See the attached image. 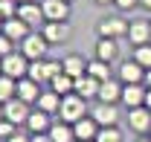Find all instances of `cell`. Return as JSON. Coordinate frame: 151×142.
<instances>
[{
	"label": "cell",
	"mask_w": 151,
	"mask_h": 142,
	"mask_svg": "<svg viewBox=\"0 0 151 142\" xmlns=\"http://www.w3.org/2000/svg\"><path fill=\"white\" fill-rule=\"evenodd\" d=\"M18 47H20V52L26 55L29 61H41V58H47V52H50V41L44 38L41 29H32V32L23 38Z\"/></svg>",
	"instance_id": "6da1fadb"
},
{
	"label": "cell",
	"mask_w": 151,
	"mask_h": 142,
	"mask_svg": "<svg viewBox=\"0 0 151 142\" xmlns=\"http://www.w3.org/2000/svg\"><path fill=\"white\" fill-rule=\"evenodd\" d=\"M84 116H87V99H81L78 93H70V96H64V99H61L58 119H64V122L76 125L78 119H84Z\"/></svg>",
	"instance_id": "7a4b0ae2"
},
{
	"label": "cell",
	"mask_w": 151,
	"mask_h": 142,
	"mask_svg": "<svg viewBox=\"0 0 151 142\" xmlns=\"http://www.w3.org/2000/svg\"><path fill=\"white\" fill-rule=\"evenodd\" d=\"M29 58L20 52V49H15V52H9L6 58H0V67H3V75H9V78H15V81H20V78H26L29 75Z\"/></svg>",
	"instance_id": "3957f363"
},
{
	"label": "cell",
	"mask_w": 151,
	"mask_h": 142,
	"mask_svg": "<svg viewBox=\"0 0 151 142\" xmlns=\"http://www.w3.org/2000/svg\"><path fill=\"white\" fill-rule=\"evenodd\" d=\"M64 72V64L61 61H50V58H41V61H32L29 64V78H35L38 84H50L55 75Z\"/></svg>",
	"instance_id": "277c9868"
},
{
	"label": "cell",
	"mask_w": 151,
	"mask_h": 142,
	"mask_svg": "<svg viewBox=\"0 0 151 142\" xmlns=\"http://www.w3.org/2000/svg\"><path fill=\"white\" fill-rule=\"evenodd\" d=\"M18 18L23 20L29 29H44V23H47V15H44V6H41V0H32V3H20Z\"/></svg>",
	"instance_id": "5b68a950"
},
{
	"label": "cell",
	"mask_w": 151,
	"mask_h": 142,
	"mask_svg": "<svg viewBox=\"0 0 151 142\" xmlns=\"http://www.w3.org/2000/svg\"><path fill=\"white\" fill-rule=\"evenodd\" d=\"M41 6H44L47 23H67L73 15V3L67 0H41Z\"/></svg>",
	"instance_id": "8992f818"
},
{
	"label": "cell",
	"mask_w": 151,
	"mask_h": 142,
	"mask_svg": "<svg viewBox=\"0 0 151 142\" xmlns=\"http://www.w3.org/2000/svg\"><path fill=\"white\" fill-rule=\"evenodd\" d=\"M128 26H131V23L125 18L113 15V18H102L96 29H99V38H116V41H119V38H128Z\"/></svg>",
	"instance_id": "52a82bcc"
},
{
	"label": "cell",
	"mask_w": 151,
	"mask_h": 142,
	"mask_svg": "<svg viewBox=\"0 0 151 142\" xmlns=\"http://www.w3.org/2000/svg\"><path fill=\"white\" fill-rule=\"evenodd\" d=\"M119 81H122V84H142V81H145V67H142L137 58L122 61V64H119Z\"/></svg>",
	"instance_id": "ba28073f"
},
{
	"label": "cell",
	"mask_w": 151,
	"mask_h": 142,
	"mask_svg": "<svg viewBox=\"0 0 151 142\" xmlns=\"http://www.w3.org/2000/svg\"><path fill=\"white\" fill-rule=\"evenodd\" d=\"M3 113H6V119H9V122L26 125V119H29V113H32V110H29V105H26L23 99H18V96H15L12 102H6V105H3Z\"/></svg>",
	"instance_id": "9c48e42d"
},
{
	"label": "cell",
	"mask_w": 151,
	"mask_h": 142,
	"mask_svg": "<svg viewBox=\"0 0 151 142\" xmlns=\"http://www.w3.org/2000/svg\"><path fill=\"white\" fill-rule=\"evenodd\" d=\"M128 41H131L134 47L151 44V20H145V18L131 20V26H128Z\"/></svg>",
	"instance_id": "30bf717a"
},
{
	"label": "cell",
	"mask_w": 151,
	"mask_h": 142,
	"mask_svg": "<svg viewBox=\"0 0 151 142\" xmlns=\"http://www.w3.org/2000/svg\"><path fill=\"white\" fill-rule=\"evenodd\" d=\"M122 90H125V84H122L119 78H108V81H102L96 99L105 102V105H116V102H122Z\"/></svg>",
	"instance_id": "8fae6325"
},
{
	"label": "cell",
	"mask_w": 151,
	"mask_h": 142,
	"mask_svg": "<svg viewBox=\"0 0 151 142\" xmlns=\"http://www.w3.org/2000/svg\"><path fill=\"white\" fill-rule=\"evenodd\" d=\"M73 133H76V142H93L99 136V122L93 116H84L73 125Z\"/></svg>",
	"instance_id": "7c38bea8"
},
{
	"label": "cell",
	"mask_w": 151,
	"mask_h": 142,
	"mask_svg": "<svg viewBox=\"0 0 151 142\" xmlns=\"http://www.w3.org/2000/svg\"><path fill=\"white\" fill-rule=\"evenodd\" d=\"M128 125H131L137 133L151 131V110L145 105H142V107H131V110H128Z\"/></svg>",
	"instance_id": "4fadbf2b"
},
{
	"label": "cell",
	"mask_w": 151,
	"mask_h": 142,
	"mask_svg": "<svg viewBox=\"0 0 151 142\" xmlns=\"http://www.w3.org/2000/svg\"><path fill=\"white\" fill-rule=\"evenodd\" d=\"M93 116L96 122H99V128H113V125L119 122V113H116V105H105V102H99V105L93 107Z\"/></svg>",
	"instance_id": "5bb4252c"
},
{
	"label": "cell",
	"mask_w": 151,
	"mask_h": 142,
	"mask_svg": "<svg viewBox=\"0 0 151 142\" xmlns=\"http://www.w3.org/2000/svg\"><path fill=\"white\" fill-rule=\"evenodd\" d=\"M44 38L50 41V47H58L64 41H70V23H44Z\"/></svg>",
	"instance_id": "9a60e30c"
},
{
	"label": "cell",
	"mask_w": 151,
	"mask_h": 142,
	"mask_svg": "<svg viewBox=\"0 0 151 142\" xmlns=\"http://www.w3.org/2000/svg\"><path fill=\"white\" fill-rule=\"evenodd\" d=\"M145 93H148V87H142V84H125V90H122V105L128 107H142L145 105Z\"/></svg>",
	"instance_id": "2e32d148"
},
{
	"label": "cell",
	"mask_w": 151,
	"mask_h": 142,
	"mask_svg": "<svg viewBox=\"0 0 151 142\" xmlns=\"http://www.w3.org/2000/svg\"><path fill=\"white\" fill-rule=\"evenodd\" d=\"M38 96H41V84L35 78H20L18 81V99H23L26 105H38Z\"/></svg>",
	"instance_id": "e0dca14e"
},
{
	"label": "cell",
	"mask_w": 151,
	"mask_h": 142,
	"mask_svg": "<svg viewBox=\"0 0 151 142\" xmlns=\"http://www.w3.org/2000/svg\"><path fill=\"white\" fill-rule=\"evenodd\" d=\"M26 128H29V133H50V128H52V119H50V113H44L41 107L29 113V119H26Z\"/></svg>",
	"instance_id": "ac0fdd59"
},
{
	"label": "cell",
	"mask_w": 151,
	"mask_h": 142,
	"mask_svg": "<svg viewBox=\"0 0 151 142\" xmlns=\"http://www.w3.org/2000/svg\"><path fill=\"white\" fill-rule=\"evenodd\" d=\"M99 87H102V81L93 78V75H81V78H76V93L81 96V99H96L99 96Z\"/></svg>",
	"instance_id": "d6986e66"
},
{
	"label": "cell",
	"mask_w": 151,
	"mask_h": 142,
	"mask_svg": "<svg viewBox=\"0 0 151 142\" xmlns=\"http://www.w3.org/2000/svg\"><path fill=\"white\" fill-rule=\"evenodd\" d=\"M29 32H32V29H29V26H26V23H23L20 18H9L6 23H3V35H6V38H12L15 44H20V41L29 35Z\"/></svg>",
	"instance_id": "ffe728a7"
},
{
	"label": "cell",
	"mask_w": 151,
	"mask_h": 142,
	"mask_svg": "<svg viewBox=\"0 0 151 142\" xmlns=\"http://www.w3.org/2000/svg\"><path fill=\"white\" fill-rule=\"evenodd\" d=\"M61 99H64V96H58L55 90H47V93L38 96V105L35 107H41V110L50 113V116H58V110H61Z\"/></svg>",
	"instance_id": "44dd1931"
},
{
	"label": "cell",
	"mask_w": 151,
	"mask_h": 142,
	"mask_svg": "<svg viewBox=\"0 0 151 142\" xmlns=\"http://www.w3.org/2000/svg\"><path fill=\"white\" fill-rule=\"evenodd\" d=\"M116 55H119V47H116V38H99L96 41V58H102V61H116Z\"/></svg>",
	"instance_id": "7402d4cb"
},
{
	"label": "cell",
	"mask_w": 151,
	"mask_h": 142,
	"mask_svg": "<svg viewBox=\"0 0 151 142\" xmlns=\"http://www.w3.org/2000/svg\"><path fill=\"white\" fill-rule=\"evenodd\" d=\"M50 136H52V142H76L73 125H70V122H64V119L52 122V128H50Z\"/></svg>",
	"instance_id": "603a6c76"
},
{
	"label": "cell",
	"mask_w": 151,
	"mask_h": 142,
	"mask_svg": "<svg viewBox=\"0 0 151 142\" xmlns=\"http://www.w3.org/2000/svg\"><path fill=\"white\" fill-rule=\"evenodd\" d=\"M61 64H64V72H67V75H73V78H81V75L87 72V61H84L81 55H76V52L67 55Z\"/></svg>",
	"instance_id": "cb8c5ba5"
},
{
	"label": "cell",
	"mask_w": 151,
	"mask_h": 142,
	"mask_svg": "<svg viewBox=\"0 0 151 142\" xmlns=\"http://www.w3.org/2000/svg\"><path fill=\"white\" fill-rule=\"evenodd\" d=\"M87 75H93V78H99V81H108V78H113V72H111V61H102V58L87 61Z\"/></svg>",
	"instance_id": "d4e9b609"
},
{
	"label": "cell",
	"mask_w": 151,
	"mask_h": 142,
	"mask_svg": "<svg viewBox=\"0 0 151 142\" xmlns=\"http://www.w3.org/2000/svg\"><path fill=\"white\" fill-rule=\"evenodd\" d=\"M50 90H55L58 96H70V93H76V78L67 75V72H61V75H55L50 81Z\"/></svg>",
	"instance_id": "484cf974"
},
{
	"label": "cell",
	"mask_w": 151,
	"mask_h": 142,
	"mask_svg": "<svg viewBox=\"0 0 151 142\" xmlns=\"http://www.w3.org/2000/svg\"><path fill=\"white\" fill-rule=\"evenodd\" d=\"M15 96H18V81L9 78V75H0V102L6 105V102H12Z\"/></svg>",
	"instance_id": "4316f807"
},
{
	"label": "cell",
	"mask_w": 151,
	"mask_h": 142,
	"mask_svg": "<svg viewBox=\"0 0 151 142\" xmlns=\"http://www.w3.org/2000/svg\"><path fill=\"white\" fill-rule=\"evenodd\" d=\"M96 142H122V131L113 125V128H99V136Z\"/></svg>",
	"instance_id": "83f0119b"
},
{
	"label": "cell",
	"mask_w": 151,
	"mask_h": 142,
	"mask_svg": "<svg viewBox=\"0 0 151 142\" xmlns=\"http://www.w3.org/2000/svg\"><path fill=\"white\" fill-rule=\"evenodd\" d=\"M134 58L145 67V70H151V44H142V47H134Z\"/></svg>",
	"instance_id": "f1b7e54d"
},
{
	"label": "cell",
	"mask_w": 151,
	"mask_h": 142,
	"mask_svg": "<svg viewBox=\"0 0 151 142\" xmlns=\"http://www.w3.org/2000/svg\"><path fill=\"white\" fill-rule=\"evenodd\" d=\"M15 128H18L15 122L3 119V122H0V139H3V142H6V139H12V136H15Z\"/></svg>",
	"instance_id": "f546056e"
},
{
	"label": "cell",
	"mask_w": 151,
	"mask_h": 142,
	"mask_svg": "<svg viewBox=\"0 0 151 142\" xmlns=\"http://www.w3.org/2000/svg\"><path fill=\"white\" fill-rule=\"evenodd\" d=\"M9 52H15V41H12V38H6L3 32H0V58H6Z\"/></svg>",
	"instance_id": "4dcf8cb0"
},
{
	"label": "cell",
	"mask_w": 151,
	"mask_h": 142,
	"mask_svg": "<svg viewBox=\"0 0 151 142\" xmlns=\"http://www.w3.org/2000/svg\"><path fill=\"white\" fill-rule=\"evenodd\" d=\"M113 6H116L119 12H131V9L139 6V0H113Z\"/></svg>",
	"instance_id": "1f68e13d"
},
{
	"label": "cell",
	"mask_w": 151,
	"mask_h": 142,
	"mask_svg": "<svg viewBox=\"0 0 151 142\" xmlns=\"http://www.w3.org/2000/svg\"><path fill=\"white\" fill-rule=\"evenodd\" d=\"M32 142H52L50 133H32Z\"/></svg>",
	"instance_id": "d6a6232c"
},
{
	"label": "cell",
	"mask_w": 151,
	"mask_h": 142,
	"mask_svg": "<svg viewBox=\"0 0 151 142\" xmlns=\"http://www.w3.org/2000/svg\"><path fill=\"white\" fill-rule=\"evenodd\" d=\"M6 142H32V136H20V133H15L12 139H6Z\"/></svg>",
	"instance_id": "836d02e7"
},
{
	"label": "cell",
	"mask_w": 151,
	"mask_h": 142,
	"mask_svg": "<svg viewBox=\"0 0 151 142\" xmlns=\"http://www.w3.org/2000/svg\"><path fill=\"white\" fill-rule=\"evenodd\" d=\"M139 9H145V12H151V0H139Z\"/></svg>",
	"instance_id": "e575fe53"
},
{
	"label": "cell",
	"mask_w": 151,
	"mask_h": 142,
	"mask_svg": "<svg viewBox=\"0 0 151 142\" xmlns=\"http://www.w3.org/2000/svg\"><path fill=\"white\" fill-rule=\"evenodd\" d=\"M145 107L151 110V87H148V93H145Z\"/></svg>",
	"instance_id": "d590c367"
},
{
	"label": "cell",
	"mask_w": 151,
	"mask_h": 142,
	"mask_svg": "<svg viewBox=\"0 0 151 142\" xmlns=\"http://www.w3.org/2000/svg\"><path fill=\"white\" fill-rule=\"evenodd\" d=\"M145 87H151V70H145Z\"/></svg>",
	"instance_id": "8d00e7d4"
},
{
	"label": "cell",
	"mask_w": 151,
	"mask_h": 142,
	"mask_svg": "<svg viewBox=\"0 0 151 142\" xmlns=\"http://www.w3.org/2000/svg\"><path fill=\"white\" fill-rule=\"evenodd\" d=\"M96 6H108V3H113V0H93Z\"/></svg>",
	"instance_id": "74e56055"
},
{
	"label": "cell",
	"mask_w": 151,
	"mask_h": 142,
	"mask_svg": "<svg viewBox=\"0 0 151 142\" xmlns=\"http://www.w3.org/2000/svg\"><path fill=\"white\" fill-rule=\"evenodd\" d=\"M3 119H6V113H3V102H0V122H3Z\"/></svg>",
	"instance_id": "f35d334b"
},
{
	"label": "cell",
	"mask_w": 151,
	"mask_h": 142,
	"mask_svg": "<svg viewBox=\"0 0 151 142\" xmlns=\"http://www.w3.org/2000/svg\"><path fill=\"white\" fill-rule=\"evenodd\" d=\"M3 23H6V18H0V32H3Z\"/></svg>",
	"instance_id": "ab89813d"
},
{
	"label": "cell",
	"mask_w": 151,
	"mask_h": 142,
	"mask_svg": "<svg viewBox=\"0 0 151 142\" xmlns=\"http://www.w3.org/2000/svg\"><path fill=\"white\" fill-rule=\"evenodd\" d=\"M137 142H151V136H148V139H137Z\"/></svg>",
	"instance_id": "60d3db41"
},
{
	"label": "cell",
	"mask_w": 151,
	"mask_h": 142,
	"mask_svg": "<svg viewBox=\"0 0 151 142\" xmlns=\"http://www.w3.org/2000/svg\"><path fill=\"white\" fill-rule=\"evenodd\" d=\"M18 3H32V0H18Z\"/></svg>",
	"instance_id": "b9f144b4"
},
{
	"label": "cell",
	"mask_w": 151,
	"mask_h": 142,
	"mask_svg": "<svg viewBox=\"0 0 151 142\" xmlns=\"http://www.w3.org/2000/svg\"><path fill=\"white\" fill-rule=\"evenodd\" d=\"M0 75H3V67H0Z\"/></svg>",
	"instance_id": "7bdbcfd3"
},
{
	"label": "cell",
	"mask_w": 151,
	"mask_h": 142,
	"mask_svg": "<svg viewBox=\"0 0 151 142\" xmlns=\"http://www.w3.org/2000/svg\"><path fill=\"white\" fill-rule=\"evenodd\" d=\"M67 3H73V0H67Z\"/></svg>",
	"instance_id": "ee69618b"
},
{
	"label": "cell",
	"mask_w": 151,
	"mask_h": 142,
	"mask_svg": "<svg viewBox=\"0 0 151 142\" xmlns=\"http://www.w3.org/2000/svg\"><path fill=\"white\" fill-rule=\"evenodd\" d=\"M148 133H151V131H148Z\"/></svg>",
	"instance_id": "f6af8a7d"
},
{
	"label": "cell",
	"mask_w": 151,
	"mask_h": 142,
	"mask_svg": "<svg viewBox=\"0 0 151 142\" xmlns=\"http://www.w3.org/2000/svg\"><path fill=\"white\" fill-rule=\"evenodd\" d=\"M93 142H96V139H93Z\"/></svg>",
	"instance_id": "bcb514c9"
}]
</instances>
